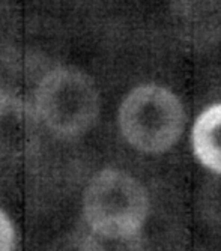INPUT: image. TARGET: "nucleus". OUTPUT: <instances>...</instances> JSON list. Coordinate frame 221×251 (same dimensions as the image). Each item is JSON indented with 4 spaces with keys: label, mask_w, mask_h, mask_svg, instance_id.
Instances as JSON below:
<instances>
[{
    "label": "nucleus",
    "mask_w": 221,
    "mask_h": 251,
    "mask_svg": "<svg viewBox=\"0 0 221 251\" xmlns=\"http://www.w3.org/2000/svg\"><path fill=\"white\" fill-rule=\"evenodd\" d=\"M15 232L9 217L0 209V251H14Z\"/></svg>",
    "instance_id": "nucleus-7"
},
{
    "label": "nucleus",
    "mask_w": 221,
    "mask_h": 251,
    "mask_svg": "<svg viewBox=\"0 0 221 251\" xmlns=\"http://www.w3.org/2000/svg\"><path fill=\"white\" fill-rule=\"evenodd\" d=\"M196 158L206 169L221 175V104L205 108L191 131Z\"/></svg>",
    "instance_id": "nucleus-5"
},
{
    "label": "nucleus",
    "mask_w": 221,
    "mask_h": 251,
    "mask_svg": "<svg viewBox=\"0 0 221 251\" xmlns=\"http://www.w3.org/2000/svg\"><path fill=\"white\" fill-rule=\"evenodd\" d=\"M118 121L122 135L132 148L146 153H161L181 139L185 111L179 98L169 89L143 84L125 97Z\"/></svg>",
    "instance_id": "nucleus-3"
},
{
    "label": "nucleus",
    "mask_w": 221,
    "mask_h": 251,
    "mask_svg": "<svg viewBox=\"0 0 221 251\" xmlns=\"http://www.w3.org/2000/svg\"><path fill=\"white\" fill-rule=\"evenodd\" d=\"M83 214L97 236L126 241L143 229L149 215V197L134 176L118 169H104L86 187Z\"/></svg>",
    "instance_id": "nucleus-1"
},
{
    "label": "nucleus",
    "mask_w": 221,
    "mask_h": 251,
    "mask_svg": "<svg viewBox=\"0 0 221 251\" xmlns=\"http://www.w3.org/2000/svg\"><path fill=\"white\" fill-rule=\"evenodd\" d=\"M3 92H5V89H3V87H2V86H0V95H2V94H3Z\"/></svg>",
    "instance_id": "nucleus-8"
},
{
    "label": "nucleus",
    "mask_w": 221,
    "mask_h": 251,
    "mask_svg": "<svg viewBox=\"0 0 221 251\" xmlns=\"http://www.w3.org/2000/svg\"><path fill=\"white\" fill-rule=\"evenodd\" d=\"M33 108L41 125L60 139L84 135L98 121L101 100L95 81L74 66H57L35 89Z\"/></svg>",
    "instance_id": "nucleus-2"
},
{
    "label": "nucleus",
    "mask_w": 221,
    "mask_h": 251,
    "mask_svg": "<svg viewBox=\"0 0 221 251\" xmlns=\"http://www.w3.org/2000/svg\"><path fill=\"white\" fill-rule=\"evenodd\" d=\"M41 122L30 102L9 92L0 95V161H21L41 143Z\"/></svg>",
    "instance_id": "nucleus-4"
},
{
    "label": "nucleus",
    "mask_w": 221,
    "mask_h": 251,
    "mask_svg": "<svg viewBox=\"0 0 221 251\" xmlns=\"http://www.w3.org/2000/svg\"><path fill=\"white\" fill-rule=\"evenodd\" d=\"M174 14L176 18H181L178 25L188 29V36L193 39L197 38L203 21H206L203 32L208 30V36H217L215 32L221 27V0H182L181 9Z\"/></svg>",
    "instance_id": "nucleus-6"
}]
</instances>
